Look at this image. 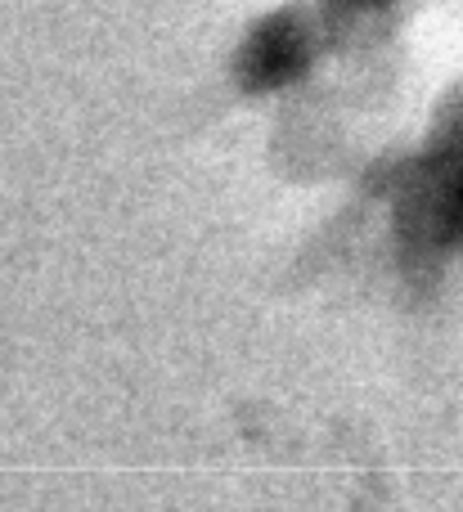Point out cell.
I'll use <instances>...</instances> for the list:
<instances>
[{"instance_id":"6da1fadb","label":"cell","mask_w":463,"mask_h":512,"mask_svg":"<svg viewBox=\"0 0 463 512\" xmlns=\"http://www.w3.org/2000/svg\"><path fill=\"white\" fill-rule=\"evenodd\" d=\"M428 230L437 243H463V131H455L428 167Z\"/></svg>"},{"instance_id":"7a4b0ae2","label":"cell","mask_w":463,"mask_h":512,"mask_svg":"<svg viewBox=\"0 0 463 512\" xmlns=\"http://www.w3.org/2000/svg\"><path fill=\"white\" fill-rule=\"evenodd\" d=\"M306 63V36L293 18H275L252 36L248 54H243V77L248 86H284L288 77H297Z\"/></svg>"}]
</instances>
